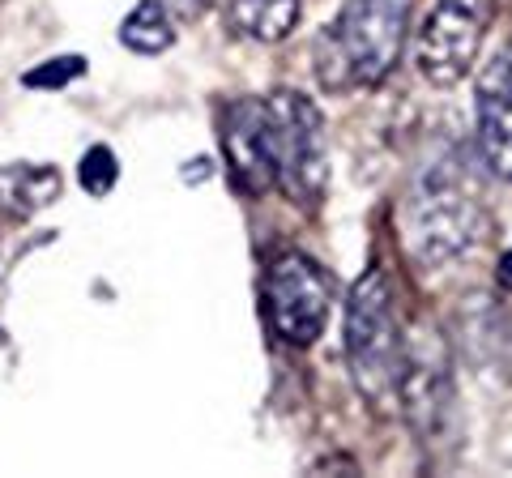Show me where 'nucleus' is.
<instances>
[{
  "label": "nucleus",
  "mask_w": 512,
  "mask_h": 478,
  "mask_svg": "<svg viewBox=\"0 0 512 478\" xmlns=\"http://www.w3.org/2000/svg\"><path fill=\"white\" fill-rule=\"evenodd\" d=\"M120 43L137 56H158L175 43V22L167 0H141L128 9V18L120 22Z\"/></svg>",
  "instance_id": "f8f14e48"
},
{
  "label": "nucleus",
  "mask_w": 512,
  "mask_h": 478,
  "mask_svg": "<svg viewBox=\"0 0 512 478\" xmlns=\"http://www.w3.org/2000/svg\"><path fill=\"white\" fill-rule=\"evenodd\" d=\"M478 158L512 184V43L478 77Z\"/></svg>",
  "instance_id": "1a4fd4ad"
},
{
  "label": "nucleus",
  "mask_w": 512,
  "mask_h": 478,
  "mask_svg": "<svg viewBox=\"0 0 512 478\" xmlns=\"http://www.w3.org/2000/svg\"><path fill=\"white\" fill-rule=\"evenodd\" d=\"M397 406L419 440H431L453 410V363L436 329H414L406 338V368L397 385Z\"/></svg>",
  "instance_id": "0eeeda50"
},
{
  "label": "nucleus",
  "mask_w": 512,
  "mask_h": 478,
  "mask_svg": "<svg viewBox=\"0 0 512 478\" xmlns=\"http://www.w3.org/2000/svg\"><path fill=\"white\" fill-rule=\"evenodd\" d=\"M491 0H436L414 39V69L431 86H457L487 39Z\"/></svg>",
  "instance_id": "20e7f679"
},
{
  "label": "nucleus",
  "mask_w": 512,
  "mask_h": 478,
  "mask_svg": "<svg viewBox=\"0 0 512 478\" xmlns=\"http://www.w3.org/2000/svg\"><path fill=\"white\" fill-rule=\"evenodd\" d=\"M82 73H86L82 56H56V60H43V65H35L22 77V82L30 90H56V86H69L73 77H82Z\"/></svg>",
  "instance_id": "4468645a"
},
{
  "label": "nucleus",
  "mask_w": 512,
  "mask_h": 478,
  "mask_svg": "<svg viewBox=\"0 0 512 478\" xmlns=\"http://www.w3.org/2000/svg\"><path fill=\"white\" fill-rule=\"evenodd\" d=\"M333 286L312 257L286 252L265 274V316L286 346H312L329 325Z\"/></svg>",
  "instance_id": "423d86ee"
},
{
  "label": "nucleus",
  "mask_w": 512,
  "mask_h": 478,
  "mask_svg": "<svg viewBox=\"0 0 512 478\" xmlns=\"http://www.w3.org/2000/svg\"><path fill=\"white\" fill-rule=\"evenodd\" d=\"M278 129V184L282 193L299 197L303 205H316V197L329 184V141L320 107L299 90H278L269 99Z\"/></svg>",
  "instance_id": "39448f33"
},
{
  "label": "nucleus",
  "mask_w": 512,
  "mask_h": 478,
  "mask_svg": "<svg viewBox=\"0 0 512 478\" xmlns=\"http://www.w3.org/2000/svg\"><path fill=\"white\" fill-rule=\"evenodd\" d=\"M346 368L367 406L389 410L406 368V338L397 329L384 269H367L346 299Z\"/></svg>",
  "instance_id": "f03ea898"
},
{
  "label": "nucleus",
  "mask_w": 512,
  "mask_h": 478,
  "mask_svg": "<svg viewBox=\"0 0 512 478\" xmlns=\"http://www.w3.org/2000/svg\"><path fill=\"white\" fill-rule=\"evenodd\" d=\"M483 231V205L474 201L470 188H461V180L444 171L419 175V184L402 201V248L423 274H436L457 257H466L483 239Z\"/></svg>",
  "instance_id": "7ed1b4c3"
},
{
  "label": "nucleus",
  "mask_w": 512,
  "mask_h": 478,
  "mask_svg": "<svg viewBox=\"0 0 512 478\" xmlns=\"http://www.w3.org/2000/svg\"><path fill=\"white\" fill-rule=\"evenodd\" d=\"M222 150L244 193H265L278 184V129L269 103L235 99L222 116Z\"/></svg>",
  "instance_id": "6e6552de"
},
{
  "label": "nucleus",
  "mask_w": 512,
  "mask_h": 478,
  "mask_svg": "<svg viewBox=\"0 0 512 478\" xmlns=\"http://www.w3.org/2000/svg\"><path fill=\"white\" fill-rule=\"evenodd\" d=\"M60 197V171L39 167V163H18V167H0V214L30 218L47 210Z\"/></svg>",
  "instance_id": "9d476101"
},
{
  "label": "nucleus",
  "mask_w": 512,
  "mask_h": 478,
  "mask_svg": "<svg viewBox=\"0 0 512 478\" xmlns=\"http://www.w3.org/2000/svg\"><path fill=\"white\" fill-rule=\"evenodd\" d=\"M299 22V0H231V26L252 43H278Z\"/></svg>",
  "instance_id": "9b49d317"
},
{
  "label": "nucleus",
  "mask_w": 512,
  "mask_h": 478,
  "mask_svg": "<svg viewBox=\"0 0 512 478\" xmlns=\"http://www.w3.org/2000/svg\"><path fill=\"white\" fill-rule=\"evenodd\" d=\"M500 282H504V286H512V248L500 257Z\"/></svg>",
  "instance_id": "dca6fc26"
},
{
  "label": "nucleus",
  "mask_w": 512,
  "mask_h": 478,
  "mask_svg": "<svg viewBox=\"0 0 512 478\" xmlns=\"http://www.w3.org/2000/svg\"><path fill=\"white\" fill-rule=\"evenodd\" d=\"M410 26V0H346L316 39V77L325 90L376 86L393 73Z\"/></svg>",
  "instance_id": "f257e3e1"
},
{
  "label": "nucleus",
  "mask_w": 512,
  "mask_h": 478,
  "mask_svg": "<svg viewBox=\"0 0 512 478\" xmlns=\"http://www.w3.org/2000/svg\"><path fill=\"white\" fill-rule=\"evenodd\" d=\"M77 180H82V188L90 197H107L111 188H116V180H120L116 154H111L107 146H90L82 154V167H77Z\"/></svg>",
  "instance_id": "ddd939ff"
},
{
  "label": "nucleus",
  "mask_w": 512,
  "mask_h": 478,
  "mask_svg": "<svg viewBox=\"0 0 512 478\" xmlns=\"http://www.w3.org/2000/svg\"><path fill=\"white\" fill-rule=\"evenodd\" d=\"M167 5H171L175 13H180V18H201V13L210 9L214 0H167Z\"/></svg>",
  "instance_id": "2eb2a0df"
}]
</instances>
